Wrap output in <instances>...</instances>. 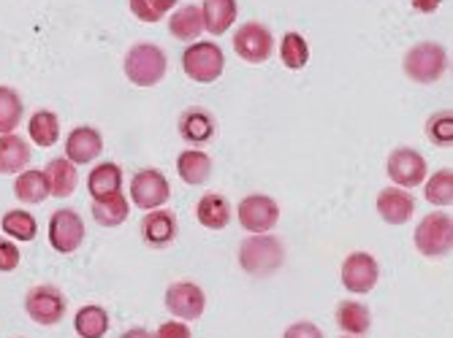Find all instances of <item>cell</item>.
I'll return each instance as SVG.
<instances>
[{"label":"cell","mask_w":453,"mask_h":338,"mask_svg":"<svg viewBox=\"0 0 453 338\" xmlns=\"http://www.w3.org/2000/svg\"><path fill=\"white\" fill-rule=\"evenodd\" d=\"M285 263V249L274 236L253 233L250 238H244L239 246V266L244 274H250L256 279H266L274 271H280Z\"/></svg>","instance_id":"6da1fadb"},{"label":"cell","mask_w":453,"mask_h":338,"mask_svg":"<svg viewBox=\"0 0 453 338\" xmlns=\"http://www.w3.org/2000/svg\"><path fill=\"white\" fill-rule=\"evenodd\" d=\"M122 71L136 87H155L169 71V57L155 44H134L122 60Z\"/></svg>","instance_id":"7a4b0ae2"},{"label":"cell","mask_w":453,"mask_h":338,"mask_svg":"<svg viewBox=\"0 0 453 338\" xmlns=\"http://www.w3.org/2000/svg\"><path fill=\"white\" fill-rule=\"evenodd\" d=\"M404 76L416 84H434L448 71V52L434 41H421L413 49H407L402 60Z\"/></svg>","instance_id":"3957f363"},{"label":"cell","mask_w":453,"mask_h":338,"mask_svg":"<svg viewBox=\"0 0 453 338\" xmlns=\"http://www.w3.org/2000/svg\"><path fill=\"white\" fill-rule=\"evenodd\" d=\"M223 68H226V55L218 44H212V41H196V44H190L182 55V71L196 84L218 81L223 76Z\"/></svg>","instance_id":"277c9868"},{"label":"cell","mask_w":453,"mask_h":338,"mask_svg":"<svg viewBox=\"0 0 453 338\" xmlns=\"http://www.w3.org/2000/svg\"><path fill=\"white\" fill-rule=\"evenodd\" d=\"M416 249L424 258H448L453 249V220L450 214L434 211L426 214L416 228Z\"/></svg>","instance_id":"5b68a950"},{"label":"cell","mask_w":453,"mask_h":338,"mask_svg":"<svg viewBox=\"0 0 453 338\" xmlns=\"http://www.w3.org/2000/svg\"><path fill=\"white\" fill-rule=\"evenodd\" d=\"M68 301L55 284H35L25 295V312L38 325H58L65 317Z\"/></svg>","instance_id":"8992f818"},{"label":"cell","mask_w":453,"mask_h":338,"mask_svg":"<svg viewBox=\"0 0 453 338\" xmlns=\"http://www.w3.org/2000/svg\"><path fill=\"white\" fill-rule=\"evenodd\" d=\"M234 52L250 65H261L274 52V38L266 25L261 22H247L234 33Z\"/></svg>","instance_id":"52a82bcc"},{"label":"cell","mask_w":453,"mask_h":338,"mask_svg":"<svg viewBox=\"0 0 453 338\" xmlns=\"http://www.w3.org/2000/svg\"><path fill=\"white\" fill-rule=\"evenodd\" d=\"M236 217L247 233H269L280 222V206L269 195H247L236 206Z\"/></svg>","instance_id":"ba28073f"},{"label":"cell","mask_w":453,"mask_h":338,"mask_svg":"<svg viewBox=\"0 0 453 338\" xmlns=\"http://www.w3.org/2000/svg\"><path fill=\"white\" fill-rule=\"evenodd\" d=\"M85 241V222L73 208H58L50 217V244L60 255H71Z\"/></svg>","instance_id":"9c48e42d"},{"label":"cell","mask_w":453,"mask_h":338,"mask_svg":"<svg viewBox=\"0 0 453 338\" xmlns=\"http://www.w3.org/2000/svg\"><path fill=\"white\" fill-rule=\"evenodd\" d=\"M386 171L391 177V182L402 190L418 187L426 179V160L410 146H399L388 154Z\"/></svg>","instance_id":"30bf717a"},{"label":"cell","mask_w":453,"mask_h":338,"mask_svg":"<svg viewBox=\"0 0 453 338\" xmlns=\"http://www.w3.org/2000/svg\"><path fill=\"white\" fill-rule=\"evenodd\" d=\"M172 198V187L169 179L163 177L155 168H144L131 179V200L142 208V211H152L160 208Z\"/></svg>","instance_id":"8fae6325"},{"label":"cell","mask_w":453,"mask_h":338,"mask_svg":"<svg viewBox=\"0 0 453 338\" xmlns=\"http://www.w3.org/2000/svg\"><path fill=\"white\" fill-rule=\"evenodd\" d=\"M380 279V266L369 252H353L342 263V284L348 292L364 295L369 289H375Z\"/></svg>","instance_id":"7c38bea8"},{"label":"cell","mask_w":453,"mask_h":338,"mask_svg":"<svg viewBox=\"0 0 453 338\" xmlns=\"http://www.w3.org/2000/svg\"><path fill=\"white\" fill-rule=\"evenodd\" d=\"M166 309L177 317V319H198L207 309V295L203 289L193 282H174L166 289Z\"/></svg>","instance_id":"4fadbf2b"},{"label":"cell","mask_w":453,"mask_h":338,"mask_svg":"<svg viewBox=\"0 0 453 338\" xmlns=\"http://www.w3.org/2000/svg\"><path fill=\"white\" fill-rule=\"evenodd\" d=\"M378 214L388 225H404L416 214V200L402 187H386L378 195Z\"/></svg>","instance_id":"5bb4252c"},{"label":"cell","mask_w":453,"mask_h":338,"mask_svg":"<svg viewBox=\"0 0 453 338\" xmlns=\"http://www.w3.org/2000/svg\"><path fill=\"white\" fill-rule=\"evenodd\" d=\"M101 152H104V136L96 128H88V124L71 131L65 139V157L73 165H88V162L98 160Z\"/></svg>","instance_id":"9a60e30c"},{"label":"cell","mask_w":453,"mask_h":338,"mask_svg":"<svg viewBox=\"0 0 453 338\" xmlns=\"http://www.w3.org/2000/svg\"><path fill=\"white\" fill-rule=\"evenodd\" d=\"M142 236L155 249L169 246L177 238V217L166 208H152L142 222Z\"/></svg>","instance_id":"2e32d148"},{"label":"cell","mask_w":453,"mask_h":338,"mask_svg":"<svg viewBox=\"0 0 453 338\" xmlns=\"http://www.w3.org/2000/svg\"><path fill=\"white\" fill-rule=\"evenodd\" d=\"M215 119L207 114V111H201V109H188L182 111L180 116V136L193 144V146H203V144H210L215 139Z\"/></svg>","instance_id":"e0dca14e"},{"label":"cell","mask_w":453,"mask_h":338,"mask_svg":"<svg viewBox=\"0 0 453 338\" xmlns=\"http://www.w3.org/2000/svg\"><path fill=\"white\" fill-rule=\"evenodd\" d=\"M30 162V146L22 136L6 133L0 136V177L22 174Z\"/></svg>","instance_id":"ac0fdd59"},{"label":"cell","mask_w":453,"mask_h":338,"mask_svg":"<svg viewBox=\"0 0 453 338\" xmlns=\"http://www.w3.org/2000/svg\"><path fill=\"white\" fill-rule=\"evenodd\" d=\"M177 171H180V179L190 187H198L210 179L212 174V160L207 152L201 149H185L180 157H177Z\"/></svg>","instance_id":"d6986e66"},{"label":"cell","mask_w":453,"mask_h":338,"mask_svg":"<svg viewBox=\"0 0 453 338\" xmlns=\"http://www.w3.org/2000/svg\"><path fill=\"white\" fill-rule=\"evenodd\" d=\"M88 190L93 200H106L122 190V171L117 162H101L96 165L90 177H88Z\"/></svg>","instance_id":"ffe728a7"},{"label":"cell","mask_w":453,"mask_h":338,"mask_svg":"<svg viewBox=\"0 0 453 338\" xmlns=\"http://www.w3.org/2000/svg\"><path fill=\"white\" fill-rule=\"evenodd\" d=\"M196 217L203 228H210V230H223L228 222H231V206L223 195L218 192H207L198 206H196Z\"/></svg>","instance_id":"44dd1931"},{"label":"cell","mask_w":453,"mask_h":338,"mask_svg":"<svg viewBox=\"0 0 453 338\" xmlns=\"http://www.w3.org/2000/svg\"><path fill=\"white\" fill-rule=\"evenodd\" d=\"M236 0H203L201 6V19L203 30H210L212 35H223L234 19H236Z\"/></svg>","instance_id":"7402d4cb"},{"label":"cell","mask_w":453,"mask_h":338,"mask_svg":"<svg viewBox=\"0 0 453 338\" xmlns=\"http://www.w3.org/2000/svg\"><path fill=\"white\" fill-rule=\"evenodd\" d=\"M27 133L35 141V146H41V149L55 146L58 139H60V119H58V114H52L47 109L35 111L30 116V122H27Z\"/></svg>","instance_id":"603a6c76"},{"label":"cell","mask_w":453,"mask_h":338,"mask_svg":"<svg viewBox=\"0 0 453 338\" xmlns=\"http://www.w3.org/2000/svg\"><path fill=\"white\" fill-rule=\"evenodd\" d=\"M44 174H47V182H50V195L68 198L76 190V165L68 157L50 160Z\"/></svg>","instance_id":"cb8c5ba5"},{"label":"cell","mask_w":453,"mask_h":338,"mask_svg":"<svg viewBox=\"0 0 453 338\" xmlns=\"http://www.w3.org/2000/svg\"><path fill=\"white\" fill-rule=\"evenodd\" d=\"M14 195L22 200V203H30V206H38L50 198V182H47V174L44 171H22L14 182Z\"/></svg>","instance_id":"d4e9b609"},{"label":"cell","mask_w":453,"mask_h":338,"mask_svg":"<svg viewBox=\"0 0 453 338\" xmlns=\"http://www.w3.org/2000/svg\"><path fill=\"white\" fill-rule=\"evenodd\" d=\"M337 325L350 335H366L372 327V314L358 301H342L337 306Z\"/></svg>","instance_id":"484cf974"},{"label":"cell","mask_w":453,"mask_h":338,"mask_svg":"<svg viewBox=\"0 0 453 338\" xmlns=\"http://www.w3.org/2000/svg\"><path fill=\"white\" fill-rule=\"evenodd\" d=\"M131 214V206L128 200L122 198V192L106 198V200H93V220L104 228H117L128 220Z\"/></svg>","instance_id":"4316f807"},{"label":"cell","mask_w":453,"mask_h":338,"mask_svg":"<svg viewBox=\"0 0 453 338\" xmlns=\"http://www.w3.org/2000/svg\"><path fill=\"white\" fill-rule=\"evenodd\" d=\"M73 327L79 338H104L109 333V314L101 306H85L76 312Z\"/></svg>","instance_id":"83f0119b"},{"label":"cell","mask_w":453,"mask_h":338,"mask_svg":"<svg viewBox=\"0 0 453 338\" xmlns=\"http://www.w3.org/2000/svg\"><path fill=\"white\" fill-rule=\"evenodd\" d=\"M22 116H25V103L19 93L12 87H0V136L17 133Z\"/></svg>","instance_id":"f1b7e54d"},{"label":"cell","mask_w":453,"mask_h":338,"mask_svg":"<svg viewBox=\"0 0 453 338\" xmlns=\"http://www.w3.org/2000/svg\"><path fill=\"white\" fill-rule=\"evenodd\" d=\"M169 30L177 41H196L203 30V19H201V9L198 6H182L174 11V17L169 19Z\"/></svg>","instance_id":"f546056e"},{"label":"cell","mask_w":453,"mask_h":338,"mask_svg":"<svg viewBox=\"0 0 453 338\" xmlns=\"http://www.w3.org/2000/svg\"><path fill=\"white\" fill-rule=\"evenodd\" d=\"M6 236H12L14 241H33L38 233V222L33 214H27L25 208H12L4 214V222H0Z\"/></svg>","instance_id":"4dcf8cb0"},{"label":"cell","mask_w":453,"mask_h":338,"mask_svg":"<svg viewBox=\"0 0 453 338\" xmlns=\"http://www.w3.org/2000/svg\"><path fill=\"white\" fill-rule=\"evenodd\" d=\"M280 57L282 65L291 68V71H302L310 60V47L307 41L299 33H285L282 35V47H280Z\"/></svg>","instance_id":"1f68e13d"},{"label":"cell","mask_w":453,"mask_h":338,"mask_svg":"<svg viewBox=\"0 0 453 338\" xmlns=\"http://www.w3.org/2000/svg\"><path fill=\"white\" fill-rule=\"evenodd\" d=\"M424 195L434 206H450L453 203V171H450V168H442V171H437L426 182V192Z\"/></svg>","instance_id":"d6a6232c"},{"label":"cell","mask_w":453,"mask_h":338,"mask_svg":"<svg viewBox=\"0 0 453 338\" xmlns=\"http://www.w3.org/2000/svg\"><path fill=\"white\" fill-rule=\"evenodd\" d=\"M180 4V0H131V11L136 19L142 22H160L163 14L172 11L174 6Z\"/></svg>","instance_id":"836d02e7"},{"label":"cell","mask_w":453,"mask_h":338,"mask_svg":"<svg viewBox=\"0 0 453 338\" xmlns=\"http://www.w3.org/2000/svg\"><path fill=\"white\" fill-rule=\"evenodd\" d=\"M426 136L437 146L453 144V116H450V111H440L426 122Z\"/></svg>","instance_id":"e575fe53"},{"label":"cell","mask_w":453,"mask_h":338,"mask_svg":"<svg viewBox=\"0 0 453 338\" xmlns=\"http://www.w3.org/2000/svg\"><path fill=\"white\" fill-rule=\"evenodd\" d=\"M19 249H17V244L14 241H9V238H0V271L4 274H9V271H14L17 266H19Z\"/></svg>","instance_id":"d590c367"},{"label":"cell","mask_w":453,"mask_h":338,"mask_svg":"<svg viewBox=\"0 0 453 338\" xmlns=\"http://www.w3.org/2000/svg\"><path fill=\"white\" fill-rule=\"evenodd\" d=\"M282 338H323V333L312 322H294L291 327L285 330Z\"/></svg>","instance_id":"8d00e7d4"},{"label":"cell","mask_w":453,"mask_h":338,"mask_svg":"<svg viewBox=\"0 0 453 338\" xmlns=\"http://www.w3.org/2000/svg\"><path fill=\"white\" fill-rule=\"evenodd\" d=\"M155 338H193L190 327L185 322H163L155 333Z\"/></svg>","instance_id":"74e56055"},{"label":"cell","mask_w":453,"mask_h":338,"mask_svg":"<svg viewBox=\"0 0 453 338\" xmlns=\"http://www.w3.org/2000/svg\"><path fill=\"white\" fill-rule=\"evenodd\" d=\"M410 4H413V9L421 11V14H432V11L440 9L442 0H410Z\"/></svg>","instance_id":"f35d334b"},{"label":"cell","mask_w":453,"mask_h":338,"mask_svg":"<svg viewBox=\"0 0 453 338\" xmlns=\"http://www.w3.org/2000/svg\"><path fill=\"white\" fill-rule=\"evenodd\" d=\"M119 338H155L150 330H144V327H131V330H126Z\"/></svg>","instance_id":"ab89813d"}]
</instances>
